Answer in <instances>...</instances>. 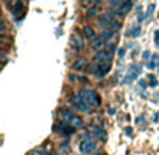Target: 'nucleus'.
Here are the masks:
<instances>
[{"instance_id":"1","label":"nucleus","mask_w":159,"mask_h":155,"mask_svg":"<svg viewBox=\"0 0 159 155\" xmlns=\"http://www.w3.org/2000/svg\"><path fill=\"white\" fill-rule=\"evenodd\" d=\"M111 58H113V52H111V51H107V49L99 51V52L96 54V57L93 58V61H92V63H90V66H89V69H87V71H89L90 73L94 75L96 69L99 68L102 63L111 62Z\"/></svg>"},{"instance_id":"2","label":"nucleus","mask_w":159,"mask_h":155,"mask_svg":"<svg viewBox=\"0 0 159 155\" xmlns=\"http://www.w3.org/2000/svg\"><path fill=\"white\" fill-rule=\"evenodd\" d=\"M70 103H72V106L76 109V110L82 111V113H87V111H90V109H92L89 106V103L84 100V97L82 96L80 92H76L75 95L72 96V99H70Z\"/></svg>"},{"instance_id":"3","label":"nucleus","mask_w":159,"mask_h":155,"mask_svg":"<svg viewBox=\"0 0 159 155\" xmlns=\"http://www.w3.org/2000/svg\"><path fill=\"white\" fill-rule=\"evenodd\" d=\"M80 93H82V96L84 97V100L89 103V106L92 109H93V107H99V106L102 105V99H100V96L97 95V92H94V90L83 89Z\"/></svg>"},{"instance_id":"4","label":"nucleus","mask_w":159,"mask_h":155,"mask_svg":"<svg viewBox=\"0 0 159 155\" xmlns=\"http://www.w3.org/2000/svg\"><path fill=\"white\" fill-rule=\"evenodd\" d=\"M94 149H96V141H94L93 135H83V138H82L80 144H79V151L82 152V154H90V152H93Z\"/></svg>"},{"instance_id":"5","label":"nucleus","mask_w":159,"mask_h":155,"mask_svg":"<svg viewBox=\"0 0 159 155\" xmlns=\"http://www.w3.org/2000/svg\"><path fill=\"white\" fill-rule=\"evenodd\" d=\"M70 47L73 48V49H83L84 48V40L82 35H78V34H72L70 35Z\"/></svg>"},{"instance_id":"6","label":"nucleus","mask_w":159,"mask_h":155,"mask_svg":"<svg viewBox=\"0 0 159 155\" xmlns=\"http://www.w3.org/2000/svg\"><path fill=\"white\" fill-rule=\"evenodd\" d=\"M99 23H100V26H102V27L111 28V27H113V24L116 23V20H114V17H113L111 14H108V13H104V14H102L99 17Z\"/></svg>"},{"instance_id":"7","label":"nucleus","mask_w":159,"mask_h":155,"mask_svg":"<svg viewBox=\"0 0 159 155\" xmlns=\"http://www.w3.org/2000/svg\"><path fill=\"white\" fill-rule=\"evenodd\" d=\"M106 45H107V40H106L103 35L94 37L93 41H92V48H93L94 51H103V49H106Z\"/></svg>"},{"instance_id":"8","label":"nucleus","mask_w":159,"mask_h":155,"mask_svg":"<svg viewBox=\"0 0 159 155\" xmlns=\"http://www.w3.org/2000/svg\"><path fill=\"white\" fill-rule=\"evenodd\" d=\"M134 2H135V0H125V2H124V3L117 9V12H116V13H117V16H121V17H123V16H125L127 13L131 10L132 3H134Z\"/></svg>"},{"instance_id":"9","label":"nucleus","mask_w":159,"mask_h":155,"mask_svg":"<svg viewBox=\"0 0 159 155\" xmlns=\"http://www.w3.org/2000/svg\"><path fill=\"white\" fill-rule=\"evenodd\" d=\"M111 69V62H106V63H102V65L99 66V68L96 69V72H94V75H96V78H104L106 75L110 72Z\"/></svg>"},{"instance_id":"10","label":"nucleus","mask_w":159,"mask_h":155,"mask_svg":"<svg viewBox=\"0 0 159 155\" xmlns=\"http://www.w3.org/2000/svg\"><path fill=\"white\" fill-rule=\"evenodd\" d=\"M58 130H59L63 135H70V134H73V131H75L76 128L73 127V125H70L69 123L63 121V123H61V124L58 125Z\"/></svg>"},{"instance_id":"11","label":"nucleus","mask_w":159,"mask_h":155,"mask_svg":"<svg viewBox=\"0 0 159 155\" xmlns=\"http://www.w3.org/2000/svg\"><path fill=\"white\" fill-rule=\"evenodd\" d=\"M90 131L93 133V134L96 135L100 141H106V138H107L106 131H104V130H102L100 127H97V125H90Z\"/></svg>"},{"instance_id":"12","label":"nucleus","mask_w":159,"mask_h":155,"mask_svg":"<svg viewBox=\"0 0 159 155\" xmlns=\"http://www.w3.org/2000/svg\"><path fill=\"white\" fill-rule=\"evenodd\" d=\"M87 65V61L84 59V58H79V59H76L75 62H73L72 68L75 69V71H83L84 68H86Z\"/></svg>"},{"instance_id":"13","label":"nucleus","mask_w":159,"mask_h":155,"mask_svg":"<svg viewBox=\"0 0 159 155\" xmlns=\"http://www.w3.org/2000/svg\"><path fill=\"white\" fill-rule=\"evenodd\" d=\"M83 35L89 40H93L96 37V31H94L93 27H90V26H84L83 27Z\"/></svg>"},{"instance_id":"14","label":"nucleus","mask_w":159,"mask_h":155,"mask_svg":"<svg viewBox=\"0 0 159 155\" xmlns=\"http://www.w3.org/2000/svg\"><path fill=\"white\" fill-rule=\"evenodd\" d=\"M69 124H70V125H73L75 128H82V127H83V120H82L79 116L73 114L72 119H70V121H69Z\"/></svg>"},{"instance_id":"15","label":"nucleus","mask_w":159,"mask_h":155,"mask_svg":"<svg viewBox=\"0 0 159 155\" xmlns=\"http://www.w3.org/2000/svg\"><path fill=\"white\" fill-rule=\"evenodd\" d=\"M72 116H73V113L69 111V110H62L61 111V117H62V120L65 123H69L70 119H72Z\"/></svg>"},{"instance_id":"16","label":"nucleus","mask_w":159,"mask_h":155,"mask_svg":"<svg viewBox=\"0 0 159 155\" xmlns=\"http://www.w3.org/2000/svg\"><path fill=\"white\" fill-rule=\"evenodd\" d=\"M21 13H23V3H21V2H17L16 6L13 7V14L18 16V14H21Z\"/></svg>"},{"instance_id":"17","label":"nucleus","mask_w":159,"mask_h":155,"mask_svg":"<svg viewBox=\"0 0 159 155\" xmlns=\"http://www.w3.org/2000/svg\"><path fill=\"white\" fill-rule=\"evenodd\" d=\"M129 34H132L131 37H139V34H141V27H139V26H137V27H134L131 30V33Z\"/></svg>"},{"instance_id":"18","label":"nucleus","mask_w":159,"mask_h":155,"mask_svg":"<svg viewBox=\"0 0 159 155\" xmlns=\"http://www.w3.org/2000/svg\"><path fill=\"white\" fill-rule=\"evenodd\" d=\"M124 2L123 0H110V6L111 7H117V6H121Z\"/></svg>"},{"instance_id":"19","label":"nucleus","mask_w":159,"mask_h":155,"mask_svg":"<svg viewBox=\"0 0 159 155\" xmlns=\"http://www.w3.org/2000/svg\"><path fill=\"white\" fill-rule=\"evenodd\" d=\"M33 155H51V154L47 152V151H44V149H37V151L33 152Z\"/></svg>"},{"instance_id":"20","label":"nucleus","mask_w":159,"mask_h":155,"mask_svg":"<svg viewBox=\"0 0 159 155\" xmlns=\"http://www.w3.org/2000/svg\"><path fill=\"white\" fill-rule=\"evenodd\" d=\"M153 9H155V4H149V7H148V12H147V17H151V16H152Z\"/></svg>"},{"instance_id":"21","label":"nucleus","mask_w":159,"mask_h":155,"mask_svg":"<svg viewBox=\"0 0 159 155\" xmlns=\"http://www.w3.org/2000/svg\"><path fill=\"white\" fill-rule=\"evenodd\" d=\"M96 13H97V9H90L89 12H87V16H89V17H94Z\"/></svg>"},{"instance_id":"22","label":"nucleus","mask_w":159,"mask_h":155,"mask_svg":"<svg viewBox=\"0 0 159 155\" xmlns=\"http://www.w3.org/2000/svg\"><path fill=\"white\" fill-rule=\"evenodd\" d=\"M142 58H144V61H148V59H149V52H148V51H145L144 54H142Z\"/></svg>"},{"instance_id":"23","label":"nucleus","mask_w":159,"mask_h":155,"mask_svg":"<svg viewBox=\"0 0 159 155\" xmlns=\"http://www.w3.org/2000/svg\"><path fill=\"white\" fill-rule=\"evenodd\" d=\"M124 54H125V49H124V48H121V49H120V52H118V57H120V58H123V57H124Z\"/></svg>"},{"instance_id":"24","label":"nucleus","mask_w":159,"mask_h":155,"mask_svg":"<svg viewBox=\"0 0 159 155\" xmlns=\"http://www.w3.org/2000/svg\"><path fill=\"white\" fill-rule=\"evenodd\" d=\"M155 42L159 45V31H156L155 33Z\"/></svg>"},{"instance_id":"25","label":"nucleus","mask_w":159,"mask_h":155,"mask_svg":"<svg viewBox=\"0 0 159 155\" xmlns=\"http://www.w3.org/2000/svg\"><path fill=\"white\" fill-rule=\"evenodd\" d=\"M92 3H93L94 6H99V4L102 3V0H92Z\"/></svg>"},{"instance_id":"26","label":"nucleus","mask_w":159,"mask_h":155,"mask_svg":"<svg viewBox=\"0 0 159 155\" xmlns=\"http://www.w3.org/2000/svg\"><path fill=\"white\" fill-rule=\"evenodd\" d=\"M89 2H90V0H80V3L83 4V6H87V4H89Z\"/></svg>"},{"instance_id":"27","label":"nucleus","mask_w":159,"mask_h":155,"mask_svg":"<svg viewBox=\"0 0 159 155\" xmlns=\"http://www.w3.org/2000/svg\"><path fill=\"white\" fill-rule=\"evenodd\" d=\"M93 155H106L104 152H96V154H93Z\"/></svg>"},{"instance_id":"28","label":"nucleus","mask_w":159,"mask_h":155,"mask_svg":"<svg viewBox=\"0 0 159 155\" xmlns=\"http://www.w3.org/2000/svg\"><path fill=\"white\" fill-rule=\"evenodd\" d=\"M14 2H16V3H17V2H20V0H14Z\"/></svg>"},{"instance_id":"29","label":"nucleus","mask_w":159,"mask_h":155,"mask_svg":"<svg viewBox=\"0 0 159 155\" xmlns=\"http://www.w3.org/2000/svg\"><path fill=\"white\" fill-rule=\"evenodd\" d=\"M0 13H2V9H0Z\"/></svg>"}]
</instances>
